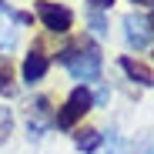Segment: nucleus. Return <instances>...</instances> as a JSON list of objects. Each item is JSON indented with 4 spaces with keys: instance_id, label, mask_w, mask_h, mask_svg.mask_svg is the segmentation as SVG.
I'll return each instance as SVG.
<instances>
[{
    "instance_id": "f257e3e1",
    "label": "nucleus",
    "mask_w": 154,
    "mask_h": 154,
    "mask_svg": "<svg viewBox=\"0 0 154 154\" xmlns=\"http://www.w3.org/2000/svg\"><path fill=\"white\" fill-rule=\"evenodd\" d=\"M60 64L70 70V77H74V81H97V77H100V64H104V60H100V50L97 47H67L64 50V54H60Z\"/></svg>"
},
{
    "instance_id": "f03ea898",
    "label": "nucleus",
    "mask_w": 154,
    "mask_h": 154,
    "mask_svg": "<svg viewBox=\"0 0 154 154\" xmlns=\"http://www.w3.org/2000/svg\"><path fill=\"white\" fill-rule=\"evenodd\" d=\"M87 111H91V91H87V87H74L70 97H67V104L54 114V124H57V127H74Z\"/></svg>"
},
{
    "instance_id": "7ed1b4c3",
    "label": "nucleus",
    "mask_w": 154,
    "mask_h": 154,
    "mask_svg": "<svg viewBox=\"0 0 154 154\" xmlns=\"http://www.w3.org/2000/svg\"><path fill=\"white\" fill-rule=\"evenodd\" d=\"M37 17L47 30H54V34H67L74 27V14L64 7V4H50V0H40L37 4Z\"/></svg>"
},
{
    "instance_id": "20e7f679",
    "label": "nucleus",
    "mask_w": 154,
    "mask_h": 154,
    "mask_svg": "<svg viewBox=\"0 0 154 154\" xmlns=\"http://www.w3.org/2000/svg\"><path fill=\"white\" fill-rule=\"evenodd\" d=\"M124 40L127 47H134V50H144L151 44V27H147V20L144 17H124Z\"/></svg>"
},
{
    "instance_id": "39448f33",
    "label": "nucleus",
    "mask_w": 154,
    "mask_h": 154,
    "mask_svg": "<svg viewBox=\"0 0 154 154\" xmlns=\"http://www.w3.org/2000/svg\"><path fill=\"white\" fill-rule=\"evenodd\" d=\"M47 124H54V117H50V100L47 97H37V104H34V111L27 117V137L40 141L44 131H47Z\"/></svg>"
},
{
    "instance_id": "423d86ee",
    "label": "nucleus",
    "mask_w": 154,
    "mask_h": 154,
    "mask_svg": "<svg viewBox=\"0 0 154 154\" xmlns=\"http://www.w3.org/2000/svg\"><path fill=\"white\" fill-rule=\"evenodd\" d=\"M47 67H50V60H47V54L40 47H34L27 57H23V67H20V74H23V81L27 84H37V81H44V74H47Z\"/></svg>"
},
{
    "instance_id": "0eeeda50",
    "label": "nucleus",
    "mask_w": 154,
    "mask_h": 154,
    "mask_svg": "<svg viewBox=\"0 0 154 154\" xmlns=\"http://www.w3.org/2000/svg\"><path fill=\"white\" fill-rule=\"evenodd\" d=\"M117 64H121V70L131 77L134 84H141V87H154V70H151L147 64H141V60H134V57H121Z\"/></svg>"
},
{
    "instance_id": "6e6552de",
    "label": "nucleus",
    "mask_w": 154,
    "mask_h": 154,
    "mask_svg": "<svg viewBox=\"0 0 154 154\" xmlns=\"http://www.w3.org/2000/svg\"><path fill=\"white\" fill-rule=\"evenodd\" d=\"M14 44H17V27L14 23H0V54H7Z\"/></svg>"
},
{
    "instance_id": "1a4fd4ad",
    "label": "nucleus",
    "mask_w": 154,
    "mask_h": 154,
    "mask_svg": "<svg viewBox=\"0 0 154 154\" xmlns=\"http://www.w3.org/2000/svg\"><path fill=\"white\" fill-rule=\"evenodd\" d=\"M127 151H131V144H127L124 137H117V134L104 137V154H127Z\"/></svg>"
},
{
    "instance_id": "9d476101",
    "label": "nucleus",
    "mask_w": 154,
    "mask_h": 154,
    "mask_svg": "<svg viewBox=\"0 0 154 154\" xmlns=\"http://www.w3.org/2000/svg\"><path fill=\"white\" fill-rule=\"evenodd\" d=\"M10 131H14V114H10V107H0V147L7 144Z\"/></svg>"
},
{
    "instance_id": "9b49d317",
    "label": "nucleus",
    "mask_w": 154,
    "mask_h": 154,
    "mask_svg": "<svg viewBox=\"0 0 154 154\" xmlns=\"http://www.w3.org/2000/svg\"><path fill=\"white\" fill-rule=\"evenodd\" d=\"M0 94H14V70H10V64L7 60H0Z\"/></svg>"
},
{
    "instance_id": "f8f14e48",
    "label": "nucleus",
    "mask_w": 154,
    "mask_h": 154,
    "mask_svg": "<svg viewBox=\"0 0 154 154\" xmlns=\"http://www.w3.org/2000/svg\"><path fill=\"white\" fill-rule=\"evenodd\" d=\"M100 137H104V134H97V131H87V134H81V137H77V151H97Z\"/></svg>"
},
{
    "instance_id": "ddd939ff",
    "label": "nucleus",
    "mask_w": 154,
    "mask_h": 154,
    "mask_svg": "<svg viewBox=\"0 0 154 154\" xmlns=\"http://www.w3.org/2000/svg\"><path fill=\"white\" fill-rule=\"evenodd\" d=\"M91 34H94V37H104V34H107V23H104V17H100V10L91 14Z\"/></svg>"
},
{
    "instance_id": "4468645a",
    "label": "nucleus",
    "mask_w": 154,
    "mask_h": 154,
    "mask_svg": "<svg viewBox=\"0 0 154 154\" xmlns=\"http://www.w3.org/2000/svg\"><path fill=\"white\" fill-rule=\"evenodd\" d=\"M137 154H154V137H144L137 144Z\"/></svg>"
},
{
    "instance_id": "2eb2a0df",
    "label": "nucleus",
    "mask_w": 154,
    "mask_h": 154,
    "mask_svg": "<svg viewBox=\"0 0 154 154\" xmlns=\"http://www.w3.org/2000/svg\"><path fill=\"white\" fill-rule=\"evenodd\" d=\"M87 4H91V7H94V10H107V7H111V4H114V0H87Z\"/></svg>"
},
{
    "instance_id": "dca6fc26",
    "label": "nucleus",
    "mask_w": 154,
    "mask_h": 154,
    "mask_svg": "<svg viewBox=\"0 0 154 154\" xmlns=\"http://www.w3.org/2000/svg\"><path fill=\"white\" fill-rule=\"evenodd\" d=\"M134 4H141V7H154V0H134Z\"/></svg>"
},
{
    "instance_id": "f3484780",
    "label": "nucleus",
    "mask_w": 154,
    "mask_h": 154,
    "mask_svg": "<svg viewBox=\"0 0 154 154\" xmlns=\"http://www.w3.org/2000/svg\"><path fill=\"white\" fill-rule=\"evenodd\" d=\"M147 27H151V37H154V14L147 17Z\"/></svg>"
}]
</instances>
